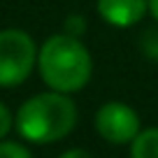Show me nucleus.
Returning <instances> with one entry per match:
<instances>
[{"instance_id":"nucleus-1","label":"nucleus","mask_w":158,"mask_h":158,"mask_svg":"<svg viewBox=\"0 0 158 158\" xmlns=\"http://www.w3.org/2000/svg\"><path fill=\"white\" fill-rule=\"evenodd\" d=\"M37 68L40 77L51 91L74 93L89 84L93 63L86 47L77 37L63 33L49 37L42 44L37 51Z\"/></svg>"},{"instance_id":"nucleus-2","label":"nucleus","mask_w":158,"mask_h":158,"mask_svg":"<svg viewBox=\"0 0 158 158\" xmlns=\"http://www.w3.org/2000/svg\"><path fill=\"white\" fill-rule=\"evenodd\" d=\"M16 130L33 144H51L63 139L77 123V107L68 93L51 91L26 100L16 112Z\"/></svg>"},{"instance_id":"nucleus-3","label":"nucleus","mask_w":158,"mask_h":158,"mask_svg":"<svg viewBox=\"0 0 158 158\" xmlns=\"http://www.w3.org/2000/svg\"><path fill=\"white\" fill-rule=\"evenodd\" d=\"M37 63L33 37L19 28L0 30V86L14 89L23 84Z\"/></svg>"},{"instance_id":"nucleus-4","label":"nucleus","mask_w":158,"mask_h":158,"mask_svg":"<svg viewBox=\"0 0 158 158\" xmlns=\"http://www.w3.org/2000/svg\"><path fill=\"white\" fill-rule=\"evenodd\" d=\"M95 130L109 144H128L139 133V116L123 102H105L95 112Z\"/></svg>"},{"instance_id":"nucleus-5","label":"nucleus","mask_w":158,"mask_h":158,"mask_svg":"<svg viewBox=\"0 0 158 158\" xmlns=\"http://www.w3.org/2000/svg\"><path fill=\"white\" fill-rule=\"evenodd\" d=\"M149 10V0H98V12L109 26L128 28L142 21Z\"/></svg>"},{"instance_id":"nucleus-6","label":"nucleus","mask_w":158,"mask_h":158,"mask_svg":"<svg viewBox=\"0 0 158 158\" xmlns=\"http://www.w3.org/2000/svg\"><path fill=\"white\" fill-rule=\"evenodd\" d=\"M130 158H158V128L137 133L130 142Z\"/></svg>"},{"instance_id":"nucleus-7","label":"nucleus","mask_w":158,"mask_h":158,"mask_svg":"<svg viewBox=\"0 0 158 158\" xmlns=\"http://www.w3.org/2000/svg\"><path fill=\"white\" fill-rule=\"evenodd\" d=\"M0 158H33L23 144L16 142H0Z\"/></svg>"},{"instance_id":"nucleus-8","label":"nucleus","mask_w":158,"mask_h":158,"mask_svg":"<svg viewBox=\"0 0 158 158\" xmlns=\"http://www.w3.org/2000/svg\"><path fill=\"white\" fill-rule=\"evenodd\" d=\"M84 28H86V21L81 19V16H77V14L68 16V21H65V33H68V35L77 37V35L84 33Z\"/></svg>"},{"instance_id":"nucleus-9","label":"nucleus","mask_w":158,"mask_h":158,"mask_svg":"<svg viewBox=\"0 0 158 158\" xmlns=\"http://www.w3.org/2000/svg\"><path fill=\"white\" fill-rule=\"evenodd\" d=\"M10 128H12V114L7 109V105L0 102V139L10 133Z\"/></svg>"},{"instance_id":"nucleus-10","label":"nucleus","mask_w":158,"mask_h":158,"mask_svg":"<svg viewBox=\"0 0 158 158\" xmlns=\"http://www.w3.org/2000/svg\"><path fill=\"white\" fill-rule=\"evenodd\" d=\"M58 158H93L89 151H84V149H70V151L60 153Z\"/></svg>"},{"instance_id":"nucleus-11","label":"nucleus","mask_w":158,"mask_h":158,"mask_svg":"<svg viewBox=\"0 0 158 158\" xmlns=\"http://www.w3.org/2000/svg\"><path fill=\"white\" fill-rule=\"evenodd\" d=\"M149 12H151L153 19L158 21V0H149Z\"/></svg>"}]
</instances>
